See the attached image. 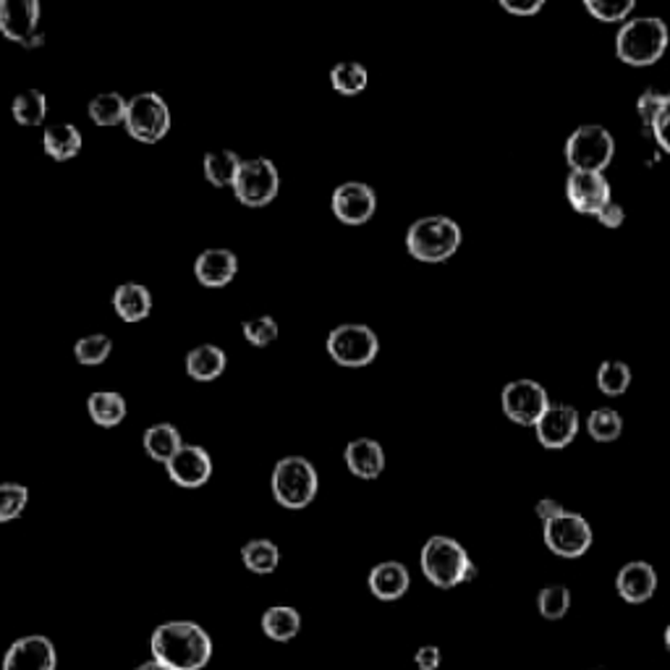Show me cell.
<instances>
[{
    "instance_id": "cell-1",
    "label": "cell",
    "mask_w": 670,
    "mask_h": 670,
    "mask_svg": "<svg viewBox=\"0 0 670 670\" xmlns=\"http://www.w3.org/2000/svg\"><path fill=\"white\" fill-rule=\"evenodd\" d=\"M150 649L152 660L171 670H202L213 658V639L192 620H168L152 631Z\"/></svg>"
},
{
    "instance_id": "cell-2",
    "label": "cell",
    "mask_w": 670,
    "mask_h": 670,
    "mask_svg": "<svg viewBox=\"0 0 670 670\" xmlns=\"http://www.w3.org/2000/svg\"><path fill=\"white\" fill-rule=\"evenodd\" d=\"M419 565L428 582L437 590H453V586L472 582L477 576V565L466 553V548L458 540L445 534H435L424 542L419 553Z\"/></svg>"
},
{
    "instance_id": "cell-3",
    "label": "cell",
    "mask_w": 670,
    "mask_h": 670,
    "mask_svg": "<svg viewBox=\"0 0 670 670\" xmlns=\"http://www.w3.org/2000/svg\"><path fill=\"white\" fill-rule=\"evenodd\" d=\"M670 30L660 17H637L620 24L616 34V55L626 66H655L668 51Z\"/></svg>"
},
{
    "instance_id": "cell-4",
    "label": "cell",
    "mask_w": 670,
    "mask_h": 670,
    "mask_svg": "<svg viewBox=\"0 0 670 670\" xmlns=\"http://www.w3.org/2000/svg\"><path fill=\"white\" fill-rule=\"evenodd\" d=\"M464 234L461 226L449 215H428L419 218L407 230V249L419 262H445L461 249Z\"/></svg>"
},
{
    "instance_id": "cell-5",
    "label": "cell",
    "mask_w": 670,
    "mask_h": 670,
    "mask_svg": "<svg viewBox=\"0 0 670 670\" xmlns=\"http://www.w3.org/2000/svg\"><path fill=\"white\" fill-rule=\"evenodd\" d=\"M270 485L278 506L302 511L317 495V469L304 456H285L272 469Z\"/></svg>"
},
{
    "instance_id": "cell-6",
    "label": "cell",
    "mask_w": 670,
    "mask_h": 670,
    "mask_svg": "<svg viewBox=\"0 0 670 670\" xmlns=\"http://www.w3.org/2000/svg\"><path fill=\"white\" fill-rule=\"evenodd\" d=\"M565 163L571 171L603 173L616 158V139L599 123H584L565 139Z\"/></svg>"
},
{
    "instance_id": "cell-7",
    "label": "cell",
    "mask_w": 670,
    "mask_h": 670,
    "mask_svg": "<svg viewBox=\"0 0 670 670\" xmlns=\"http://www.w3.org/2000/svg\"><path fill=\"white\" fill-rule=\"evenodd\" d=\"M327 354L335 365L341 367H367L377 359V352H380V341L372 327L367 325H338L335 331H331L325 341Z\"/></svg>"
},
{
    "instance_id": "cell-8",
    "label": "cell",
    "mask_w": 670,
    "mask_h": 670,
    "mask_svg": "<svg viewBox=\"0 0 670 670\" xmlns=\"http://www.w3.org/2000/svg\"><path fill=\"white\" fill-rule=\"evenodd\" d=\"M126 131L142 144H158L171 131V110L158 93H142L129 100Z\"/></svg>"
},
{
    "instance_id": "cell-9",
    "label": "cell",
    "mask_w": 670,
    "mask_h": 670,
    "mask_svg": "<svg viewBox=\"0 0 670 670\" xmlns=\"http://www.w3.org/2000/svg\"><path fill=\"white\" fill-rule=\"evenodd\" d=\"M542 537L550 553H555L558 558H569V561L586 555V550L595 542L592 523L576 511H563L558 519L544 521Z\"/></svg>"
},
{
    "instance_id": "cell-10",
    "label": "cell",
    "mask_w": 670,
    "mask_h": 670,
    "mask_svg": "<svg viewBox=\"0 0 670 670\" xmlns=\"http://www.w3.org/2000/svg\"><path fill=\"white\" fill-rule=\"evenodd\" d=\"M278 186H281V173H278L275 163L268 158H251L244 160L239 176L230 188L241 205L264 207L278 197Z\"/></svg>"
},
{
    "instance_id": "cell-11",
    "label": "cell",
    "mask_w": 670,
    "mask_h": 670,
    "mask_svg": "<svg viewBox=\"0 0 670 670\" xmlns=\"http://www.w3.org/2000/svg\"><path fill=\"white\" fill-rule=\"evenodd\" d=\"M550 403L553 401H550L544 386H540L537 380H529V377L511 380L500 390L502 414L511 419L514 424H521V428H534L544 411L550 409Z\"/></svg>"
},
{
    "instance_id": "cell-12",
    "label": "cell",
    "mask_w": 670,
    "mask_h": 670,
    "mask_svg": "<svg viewBox=\"0 0 670 670\" xmlns=\"http://www.w3.org/2000/svg\"><path fill=\"white\" fill-rule=\"evenodd\" d=\"M37 0H0V32L6 40L24 47L42 45Z\"/></svg>"
},
{
    "instance_id": "cell-13",
    "label": "cell",
    "mask_w": 670,
    "mask_h": 670,
    "mask_svg": "<svg viewBox=\"0 0 670 670\" xmlns=\"http://www.w3.org/2000/svg\"><path fill=\"white\" fill-rule=\"evenodd\" d=\"M565 199L579 215H597L613 202L610 181L605 173H582L571 171L565 179Z\"/></svg>"
},
{
    "instance_id": "cell-14",
    "label": "cell",
    "mask_w": 670,
    "mask_h": 670,
    "mask_svg": "<svg viewBox=\"0 0 670 670\" xmlns=\"http://www.w3.org/2000/svg\"><path fill=\"white\" fill-rule=\"evenodd\" d=\"M579 428H582V417H579L574 407H569V403H550V409L534 424V435L540 440L542 449L561 451L565 445L574 443Z\"/></svg>"
},
{
    "instance_id": "cell-15",
    "label": "cell",
    "mask_w": 670,
    "mask_h": 670,
    "mask_svg": "<svg viewBox=\"0 0 670 670\" xmlns=\"http://www.w3.org/2000/svg\"><path fill=\"white\" fill-rule=\"evenodd\" d=\"M377 209V194L372 186L361 184V181H346L333 192V213L335 218L346 226H361V223L372 220Z\"/></svg>"
},
{
    "instance_id": "cell-16",
    "label": "cell",
    "mask_w": 670,
    "mask_h": 670,
    "mask_svg": "<svg viewBox=\"0 0 670 670\" xmlns=\"http://www.w3.org/2000/svg\"><path fill=\"white\" fill-rule=\"evenodd\" d=\"M58 668V652L53 639L32 634L13 641L3 658V670H55Z\"/></svg>"
},
{
    "instance_id": "cell-17",
    "label": "cell",
    "mask_w": 670,
    "mask_h": 670,
    "mask_svg": "<svg viewBox=\"0 0 670 670\" xmlns=\"http://www.w3.org/2000/svg\"><path fill=\"white\" fill-rule=\"evenodd\" d=\"M165 469L171 482L186 487V490H194V487L207 485V479L213 477V458L202 445H184L176 456L168 461Z\"/></svg>"
},
{
    "instance_id": "cell-18",
    "label": "cell",
    "mask_w": 670,
    "mask_h": 670,
    "mask_svg": "<svg viewBox=\"0 0 670 670\" xmlns=\"http://www.w3.org/2000/svg\"><path fill=\"white\" fill-rule=\"evenodd\" d=\"M616 590L620 599L628 605L649 603V599L655 597V592H658V571L647 561H631L620 565L616 576Z\"/></svg>"
},
{
    "instance_id": "cell-19",
    "label": "cell",
    "mask_w": 670,
    "mask_h": 670,
    "mask_svg": "<svg viewBox=\"0 0 670 670\" xmlns=\"http://www.w3.org/2000/svg\"><path fill=\"white\" fill-rule=\"evenodd\" d=\"M239 257L230 249H205L194 262V275L207 289H223L236 278Z\"/></svg>"
},
{
    "instance_id": "cell-20",
    "label": "cell",
    "mask_w": 670,
    "mask_h": 670,
    "mask_svg": "<svg viewBox=\"0 0 670 670\" xmlns=\"http://www.w3.org/2000/svg\"><path fill=\"white\" fill-rule=\"evenodd\" d=\"M369 592L382 603H396L409 592L411 586V574L403 563L398 561H386L377 563L372 571H369Z\"/></svg>"
},
{
    "instance_id": "cell-21",
    "label": "cell",
    "mask_w": 670,
    "mask_h": 670,
    "mask_svg": "<svg viewBox=\"0 0 670 670\" xmlns=\"http://www.w3.org/2000/svg\"><path fill=\"white\" fill-rule=\"evenodd\" d=\"M346 466L354 477L359 479H377L386 469V451L377 440L369 437H356L346 445L344 451Z\"/></svg>"
},
{
    "instance_id": "cell-22",
    "label": "cell",
    "mask_w": 670,
    "mask_h": 670,
    "mask_svg": "<svg viewBox=\"0 0 670 670\" xmlns=\"http://www.w3.org/2000/svg\"><path fill=\"white\" fill-rule=\"evenodd\" d=\"M114 310L123 323H142L152 312V293L142 283H121L114 291Z\"/></svg>"
},
{
    "instance_id": "cell-23",
    "label": "cell",
    "mask_w": 670,
    "mask_h": 670,
    "mask_svg": "<svg viewBox=\"0 0 670 670\" xmlns=\"http://www.w3.org/2000/svg\"><path fill=\"white\" fill-rule=\"evenodd\" d=\"M226 352L220 346L202 344L186 354V372L197 382H213L226 372Z\"/></svg>"
},
{
    "instance_id": "cell-24",
    "label": "cell",
    "mask_w": 670,
    "mask_h": 670,
    "mask_svg": "<svg viewBox=\"0 0 670 670\" xmlns=\"http://www.w3.org/2000/svg\"><path fill=\"white\" fill-rule=\"evenodd\" d=\"M42 147L53 160L66 163V160L76 158L82 152V131L72 123H55L47 126L42 134Z\"/></svg>"
},
{
    "instance_id": "cell-25",
    "label": "cell",
    "mask_w": 670,
    "mask_h": 670,
    "mask_svg": "<svg viewBox=\"0 0 670 670\" xmlns=\"http://www.w3.org/2000/svg\"><path fill=\"white\" fill-rule=\"evenodd\" d=\"M142 443H144L147 456H150L152 461H160V464H168V461L184 449L181 432L168 422H160V424H152V428H147Z\"/></svg>"
},
{
    "instance_id": "cell-26",
    "label": "cell",
    "mask_w": 670,
    "mask_h": 670,
    "mask_svg": "<svg viewBox=\"0 0 670 670\" xmlns=\"http://www.w3.org/2000/svg\"><path fill=\"white\" fill-rule=\"evenodd\" d=\"M302 631V616H299L296 607L289 605H275L268 607L262 613V634L272 641H291L296 634Z\"/></svg>"
},
{
    "instance_id": "cell-27",
    "label": "cell",
    "mask_w": 670,
    "mask_h": 670,
    "mask_svg": "<svg viewBox=\"0 0 670 670\" xmlns=\"http://www.w3.org/2000/svg\"><path fill=\"white\" fill-rule=\"evenodd\" d=\"M87 411L97 428H118L126 419V401L116 390H97L87 398Z\"/></svg>"
},
{
    "instance_id": "cell-28",
    "label": "cell",
    "mask_w": 670,
    "mask_h": 670,
    "mask_svg": "<svg viewBox=\"0 0 670 670\" xmlns=\"http://www.w3.org/2000/svg\"><path fill=\"white\" fill-rule=\"evenodd\" d=\"M241 561L251 574L268 576L281 563V550H278V544L272 540H249L241 548Z\"/></svg>"
},
{
    "instance_id": "cell-29",
    "label": "cell",
    "mask_w": 670,
    "mask_h": 670,
    "mask_svg": "<svg viewBox=\"0 0 670 670\" xmlns=\"http://www.w3.org/2000/svg\"><path fill=\"white\" fill-rule=\"evenodd\" d=\"M244 160L234 150H213L205 155V179L213 186H234Z\"/></svg>"
},
{
    "instance_id": "cell-30",
    "label": "cell",
    "mask_w": 670,
    "mask_h": 670,
    "mask_svg": "<svg viewBox=\"0 0 670 670\" xmlns=\"http://www.w3.org/2000/svg\"><path fill=\"white\" fill-rule=\"evenodd\" d=\"M586 432L595 443H616L620 432H624V419L616 409L599 407L586 417Z\"/></svg>"
},
{
    "instance_id": "cell-31",
    "label": "cell",
    "mask_w": 670,
    "mask_h": 670,
    "mask_svg": "<svg viewBox=\"0 0 670 670\" xmlns=\"http://www.w3.org/2000/svg\"><path fill=\"white\" fill-rule=\"evenodd\" d=\"M11 114L21 126H40L47 116V97L40 89H24L13 97Z\"/></svg>"
},
{
    "instance_id": "cell-32",
    "label": "cell",
    "mask_w": 670,
    "mask_h": 670,
    "mask_svg": "<svg viewBox=\"0 0 670 670\" xmlns=\"http://www.w3.org/2000/svg\"><path fill=\"white\" fill-rule=\"evenodd\" d=\"M367 82H369L367 68L361 66V63H356V61L338 63V66H335L333 72H331L333 89H335V93L346 95V97H354V95L365 93Z\"/></svg>"
},
{
    "instance_id": "cell-33",
    "label": "cell",
    "mask_w": 670,
    "mask_h": 670,
    "mask_svg": "<svg viewBox=\"0 0 670 670\" xmlns=\"http://www.w3.org/2000/svg\"><path fill=\"white\" fill-rule=\"evenodd\" d=\"M126 110H129V100L118 93H102L89 102V118L97 126H118L126 123Z\"/></svg>"
},
{
    "instance_id": "cell-34",
    "label": "cell",
    "mask_w": 670,
    "mask_h": 670,
    "mask_svg": "<svg viewBox=\"0 0 670 670\" xmlns=\"http://www.w3.org/2000/svg\"><path fill=\"white\" fill-rule=\"evenodd\" d=\"M631 367L626 361L610 359L603 361L597 369V388L603 396H624L631 388Z\"/></svg>"
},
{
    "instance_id": "cell-35",
    "label": "cell",
    "mask_w": 670,
    "mask_h": 670,
    "mask_svg": "<svg viewBox=\"0 0 670 670\" xmlns=\"http://www.w3.org/2000/svg\"><path fill=\"white\" fill-rule=\"evenodd\" d=\"M537 610L544 620H561L571 610V590L563 584H550L537 595Z\"/></svg>"
},
{
    "instance_id": "cell-36",
    "label": "cell",
    "mask_w": 670,
    "mask_h": 670,
    "mask_svg": "<svg viewBox=\"0 0 670 670\" xmlns=\"http://www.w3.org/2000/svg\"><path fill=\"white\" fill-rule=\"evenodd\" d=\"M110 352H114V341H110L105 333L84 335V338H79L74 344L76 361H79V365H84V367L102 365V361L110 356Z\"/></svg>"
},
{
    "instance_id": "cell-37",
    "label": "cell",
    "mask_w": 670,
    "mask_h": 670,
    "mask_svg": "<svg viewBox=\"0 0 670 670\" xmlns=\"http://www.w3.org/2000/svg\"><path fill=\"white\" fill-rule=\"evenodd\" d=\"M634 9H637L634 0H584V11L603 24H618V21L626 24Z\"/></svg>"
},
{
    "instance_id": "cell-38",
    "label": "cell",
    "mask_w": 670,
    "mask_h": 670,
    "mask_svg": "<svg viewBox=\"0 0 670 670\" xmlns=\"http://www.w3.org/2000/svg\"><path fill=\"white\" fill-rule=\"evenodd\" d=\"M30 490L24 485H0V523L19 519L24 514Z\"/></svg>"
},
{
    "instance_id": "cell-39",
    "label": "cell",
    "mask_w": 670,
    "mask_h": 670,
    "mask_svg": "<svg viewBox=\"0 0 670 670\" xmlns=\"http://www.w3.org/2000/svg\"><path fill=\"white\" fill-rule=\"evenodd\" d=\"M241 331H244V338H247L249 344L257 346V348L270 346L272 341L278 338V323L270 317V314H262V317L247 320V323L241 325Z\"/></svg>"
},
{
    "instance_id": "cell-40",
    "label": "cell",
    "mask_w": 670,
    "mask_h": 670,
    "mask_svg": "<svg viewBox=\"0 0 670 670\" xmlns=\"http://www.w3.org/2000/svg\"><path fill=\"white\" fill-rule=\"evenodd\" d=\"M666 100H668V95L655 93V89H647V93H641V95H639V100H637V114H639V118H641V123H645V131H647V134H649V129H652L655 118H658L660 108H662V105H666Z\"/></svg>"
},
{
    "instance_id": "cell-41",
    "label": "cell",
    "mask_w": 670,
    "mask_h": 670,
    "mask_svg": "<svg viewBox=\"0 0 670 670\" xmlns=\"http://www.w3.org/2000/svg\"><path fill=\"white\" fill-rule=\"evenodd\" d=\"M649 134H652V139H655V142H658L660 150L668 152V155H670V95H668L666 105H662V108H660L658 118H655V123H652V129H649Z\"/></svg>"
},
{
    "instance_id": "cell-42",
    "label": "cell",
    "mask_w": 670,
    "mask_h": 670,
    "mask_svg": "<svg viewBox=\"0 0 670 670\" xmlns=\"http://www.w3.org/2000/svg\"><path fill=\"white\" fill-rule=\"evenodd\" d=\"M500 9L514 17H534L544 9V0H500Z\"/></svg>"
},
{
    "instance_id": "cell-43",
    "label": "cell",
    "mask_w": 670,
    "mask_h": 670,
    "mask_svg": "<svg viewBox=\"0 0 670 670\" xmlns=\"http://www.w3.org/2000/svg\"><path fill=\"white\" fill-rule=\"evenodd\" d=\"M414 662H417V668L419 670H437L440 668V662H443V655H440V649L437 647H422V649H417V655H414Z\"/></svg>"
},
{
    "instance_id": "cell-44",
    "label": "cell",
    "mask_w": 670,
    "mask_h": 670,
    "mask_svg": "<svg viewBox=\"0 0 670 670\" xmlns=\"http://www.w3.org/2000/svg\"><path fill=\"white\" fill-rule=\"evenodd\" d=\"M597 220L603 223L605 228H620L624 226V220H626V209L618 205V202H610V205H607L603 213L597 215Z\"/></svg>"
},
{
    "instance_id": "cell-45",
    "label": "cell",
    "mask_w": 670,
    "mask_h": 670,
    "mask_svg": "<svg viewBox=\"0 0 670 670\" xmlns=\"http://www.w3.org/2000/svg\"><path fill=\"white\" fill-rule=\"evenodd\" d=\"M534 511H537V516H540L542 523H544V521L558 519V516H561L565 511V508L558 500H553V498H542V500H537Z\"/></svg>"
},
{
    "instance_id": "cell-46",
    "label": "cell",
    "mask_w": 670,
    "mask_h": 670,
    "mask_svg": "<svg viewBox=\"0 0 670 670\" xmlns=\"http://www.w3.org/2000/svg\"><path fill=\"white\" fill-rule=\"evenodd\" d=\"M134 670H171V668L163 666V662H158V660H147V662H142V666H137Z\"/></svg>"
},
{
    "instance_id": "cell-47",
    "label": "cell",
    "mask_w": 670,
    "mask_h": 670,
    "mask_svg": "<svg viewBox=\"0 0 670 670\" xmlns=\"http://www.w3.org/2000/svg\"><path fill=\"white\" fill-rule=\"evenodd\" d=\"M662 641H666V649L670 652V624L666 626V631H662Z\"/></svg>"
},
{
    "instance_id": "cell-48",
    "label": "cell",
    "mask_w": 670,
    "mask_h": 670,
    "mask_svg": "<svg viewBox=\"0 0 670 670\" xmlns=\"http://www.w3.org/2000/svg\"><path fill=\"white\" fill-rule=\"evenodd\" d=\"M595 670H597V668H595Z\"/></svg>"
}]
</instances>
